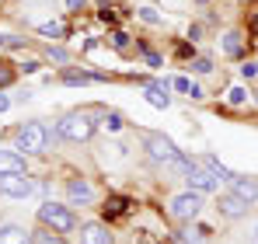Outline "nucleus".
<instances>
[{
    "mask_svg": "<svg viewBox=\"0 0 258 244\" xmlns=\"http://www.w3.org/2000/svg\"><path fill=\"white\" fill-rule=\"evenodd\" d=\"M192 74H199V77H206V74H213V59L210 56H192Z\"/></svg>",
    "mask_w": 258,
    "mask_h": 244,
    "instance_id": "24",
    "label": "nucleus"
},
{
    "mask_svg": "<svg viewBox=\"0 0 258 244\" xmlns=\"http://www.w3.org/2000/svg\"><path fill=\"white\" fill-rule=\"evenodd\" d=\"M241 77H244V81L258 77V59H244V67H241Z\"/></svg>",
    "mask_w": 258,
    "mask_h": 244,
    "instance_id": "28",
    "label": "nucleus"
},
{
    "mask_svg": "<svg viewBox=\"0 0 258 244\" xmlns=\"http://www.w3.org/2000/svg\"><path fill=\"white\" fill-rule=\"evenodd\" d=\"M0 49H4V42H0Z\"/></svg>",
    "mask_w": 258,
    "mask_h": 244,
    "instance_id": "37",
    "label": "nucleus"
},
{
    "mask_svg": "<svg viewBox=\"0 0 258 244\" xmlns=\"http://www.w3.org/2000/svg\"><path fill=\"white\" fill-rule=\"evenodd\" d=\"M81 244H115V237L105 223H84L81 227Z\"/></svg>",
    "mask_w": 258,
    "mask_h": 244,
    "instance_id": "14",
    "label": "nucleus"
},
{
    "mask_svg": "<svg viewBox=\"0 0 258 244\" xmlns=\"http://www.w3.org/2000/svg\"><path fill=\"white\" fill-rule=\"evenodd\" d=\"M143 59H147L150 67H161V63H164V59H161V56H157L154 49H147V45H143Z\"/></svg>",
    "mask_w": 258,
    "mask_h": 244,
    "instance_id": "31",
    "label": "nucleus"
},
{
    "mask_svg": "<svg viewBox=\"0 0 258 244\" xmlns=\"http://www.w3.org/2000/svg\"><path fill=\"white\" fill-rule=\"evenodd\" d=\"M59 81H63V84H74V87H84V84L94 81V74H87V70H81V74H77V70H63V74H59Z\"/></svg>",
    "mask_w": 258,
    "mask_h": 244,
    "instance_id": "18",
    "label": "nucleus"
},
{
    "mask_svg": "<svg viewBox=\"0 0 258 244\" xmlns=\"http://www.w3.org/2000/svg\"><path fill=\"white\" fill-rule=\"evenodd\" d=\"M168 213H171V220H178V223H192V220H199V213H203V192L185 189V192L171 196Z\"/></svg>",
    "mask_w": 258,
    "mask_h": 244,
    "instance_id": "5",
    "label": "nucleus"
},
{
    "mask_svg": "<svg viewBox=\"0 0 258 244\" xmlns=\"http://www.w3.org/2000/svg\"><path fill=\"white\" fill-rule=\"evenodd\" d=\"M39 67H42L39 59H25V63H21V70H25V74H39Z\"/></svg>",
    "mask_w": 258,
    "mask_h": 244,
    "instance_id": "34",
    "label": "nucleus"
},
{
    "mask_svg": "<svg viewBox=\"0 0 258 244\" xmlns=\"http://www.w3.org/2000/svg\"><path fill=\"white\" fill-rule=\"evenodd\" d=\"M32 237H35V244H67V237H63L59 230H49V227L32 230Z\"/></svg>",
    "mask_w": 258,
    "mask_h": 244,
    "instance_id": "17",
    "label": "nucleus"
},
{
    "mask_svg": "<svg viewBox=\"0 0 258 244\" xmlns=\"http://www.w3.org/2000/svg\"><path fill=\"white\" fill-rule=\"evenodd\" d=\"M185 185H188L192 192H203V196H206V192H216V189H220V178H216L210 167H203V164L196 161L188 167V174H185Z\"/></svg>",
    "mask_w": 258,
    "mask_h": 244,
    "instance_id": "8",
    "label": "nucleus"
},
{
    "mask_svg": "<svg viewBox=\"0 0 258 244\" xmlns=\"http://www.w3.org/2000/svg\"><path fill=\"white\" fill-rule=\"evenodd\" d=\"M136 18H140V21H147V25H154V28H161V25H164V18L157 14V7H136Z\"/></svg>",
    "mask_w": 258,
    "mask_h": 244,
    "instance_id": "21",
    "label": "nucleus"
},
{
    "mask_svg": "<svg viewBox=\"0 0 258 244\" xmlns=\"http://www.w3.org/2000/svg\"><path fill=\"white\" fill-rule=\"evenodd\" d=\"M98 126H105L108 133H119V129L126 126V119H122L119 112H101V122H98Z\"/></svg>",
    "mask_w": 258,
    "mask_h": 244,
    "instance_id": "22",
    "label": "nucleus"
},
{
    "mask_svg": "<svg viewBox=\"0 0 258 244\" xmlns=\"http://www.w3.org/2000/svg\"><path fill=\"white\" fill-rule=\"evenodd\" d=\"M220 45H223V52H227V56H234V59H241V56H244V35H241V32H227V35L220 39Z\"/></svg>",
    "mask_w": 258,
    "mask_h": 244,
    "instance_id": "16",
    "label": "nucleus"
},
{
    "mask_svg": "<svg viewBox=\"0 0 258 244\" xmlns=\"http://www.w3.org/2000/svg\"><path fill=\"white\" fill-rule=\"evenodd\" d=\"M171 87L178 91V94H188V91H192V81H188V77H174Z\"/></svg>",
    "mask_w": 258,
    "mask_h": 244,
    "instance_id": "29",
    "label": "nucleus"
},
{
    "mask_svg": "<svg viewBox=\"0 0 258 244\" xmlns=\"http://www.w3.org/2000/svg\"><path fill=\"white\" fill-rule=\"evenodd\" d=\"M178 244H203V237H196V234L181 230V234H178Z\"/></svg>",
    "mask_w": 258,
    "mask_h": 244,
    "instance_id": "33",
    "label": "nucleus"
},
{
    "mask_svg": "<svg viewBox=\"0 0 258 244\" xmlns=\"http://www.w3.org/2000/svg\"><path fill=\"white\" fill-rule=\"evenodd\" d=\"M251 244H258V220H255V227H251Z\"/></svg>",
    "mask_w": 258,
    "mask_h": 244,
    "instance_id": "36",
    "label": "nucleus"
},
{
    "mask_svg": "<svg viewBox=\"0 0 258 244\" xmlns=\"http://www.w3.org/2000/svg\"><path fill=\"white\" fill-rule=\"evenodd\" d=\"M94 129H98V122H94V115L84 112V108L67 112L63 119L56 122V133H59V140H67V143H87V140L94 136Z\"/></svg>",
    "mask_w": 258,
    "mask_h": 244,
    "instance_id": "2",
    "label": "nucleus"
},
{
    "mask_svg": "<svg viewBox=\"0 0 258 244\" xmlns=\"http://www.w3.org/2000/svg\"><path fill=\"white\" fill-rule=\"evenodd\" d=\"M63 192H67V203L70 206H94V199H98L94 185L87 181L84 174H70L63 181Z\"/></svg>",
    "mask_w": 258,
    "mask_h": 244,
    "instance_id": "6",
    "label": "nucleus"
},
{
    "mask_svg": "<svg viewBox=\"0 0 258 244\" xmlns=\"http://www.w3.org/2000/svg\"><path fill=\"white\" fill-rule=\"evenodd\" d=\"M227 105H234V108L248 105V87H230L227 91Z\"/></svg>",
    "mask_w": 258,
    "mask_h": 244,
    "instance_id": "25",
    "label": "nucleus"
},
{
    "mask_svg": "<svg viewBox=\"0 0 258 244\" xmlns=\"http://www.w3.org/2000/svg\"><path fill=\"white\" fill-rule=\"evenodd\" d=\"M0 244H35L32 230L25 223H14V220H4L0 223Z\"/></svg>",
    "mask_w": 258,
    "mask_h": 244,
    "instance_id": "11",
    "label": "nucleus"
},
{
    "mask_svg": "<svg viewBox=\"0 0 258 244\" xmlns=\"http://www.w3.org/2000/svg\"><path fill=\"white\" fill-rule=\"evenodd\" d=\"M0 174H28L25 154H18L14 147L11 150H0Z\"/></svg>",
    "mask_w": 258,
    "mask_h": 244,
    "instance_id": "13",
    "label": "nucleus"
},
{
    "mask_svg": "<svg viewBox=\"0 0 258 244\" xmlns=\"http://www.w3.org/2000/svg\"><path fill=\"white\" fill-rule=\"evenodd\" d=\"M67 11L70 14H81V11H87V0H67Z\"/></svg>",
    "mask_w": 258,
    "mask_h": 244,
    "instance_id": "32",
    "label": "nucleus"
},
{
    "mask_svg": "<svg viewBox=\"0 0 258 244\" xmlns=\"http://www.w3.org/2000/svg\"><path fill=\"white\" fill-rule=\"evenodd\" d=\"M230 192L241 196L248 206H255L258 203V178H251V174H237V178L230 181Z\"/></svg>",
    "mask_w": 258,
    "mask_h": 244,
    "instance_id": "12",
    "label": "nucleus"
},
{
    "mask_svg": "<svg viewBox=\"0 0 258 244\" xmlns=\"http://www.w3.org/2000/svg\"><path fill=\"white\" fill-rule=\"evenodd\" d=\"M14 77H18V70H11V63H0V87H7Z\"/></svg>",
    "mask_w": 258,
    "mask_h": 244,
    "instance_id": "27",
    "label": "nucleus"
},
{
    "mask_svg": "<svg viewBox=\"0 0 258 244\" xmlns=\"http://www.w3.org/2000/svg\"><path fill=\"white\" fill-rule=\"evenodd\" d=\"M0 42H4L7 49H21V45H25V39H21V35H0Z\"/></svg>",
    "mask_w": 258,
    "mask_h": 244,
    "instance_id": "30",
    "label": "nucleus"
},
{
    "mask_svg": "<svg viewBox=\"0 0 258 244\" xmlns=\"http://www.w3.org/2000/svg\"><path fill=\"white\" fill-rule=\"evenodd\" d=\"M216 209H220V216H227V220H244L251 206L244 203L241 196H234V192H220V199H216Z\"/></svg>",
    "mask_w": 258,
    "mask_h": 244,
    "instance_id": "9",
    "label": "nucleus"
},
{
    "mask_svg": "<svg viewBox=\"0 0 258 244\" xmlns=\"http://www.w3.org/2000/svg\"><path fill=\"white\" fill-rule=\"evenodd\" d=\"M126 209H129V199H122V196H112V199L105 203V216H108V220H115V216H122Z\"/></svg>",
    "mask_w": 258,
    "mask_h": 244,
    "instance_id": "19",
    "label": "nucleus"
},
{
    "mask_svg": "<svg viewBox=\"0 0 258 244\" xmlns=\"http://www.w3.org/2000/svg\"><path fill=\"white\" fill-rule=\"evenodd\" d=\"M196 161L203 164V167H210V171H213L220 181H234V178H237V171H230V167H227L223 161H216L213 154H203V157H196Z\"/></svg>",
    "mask_w": 258,
    "mask_h": 244,
    "instance_id": "15",
    "label": "nucleus"
},
{
    "mask_svg": "<svg viewBox=\"0 0 258 244\" xmlns=\"http://www.w3.org/2000/svg\"><path fill=\"white\" fill-rule=\"evenodd\" d=\"M39 223L49 227V230H59V234H70V230L81 227L74 206L70 203H56V199H45V203L39 206Z\"/></svg>",
    "mask_w": 258,
    "mask_h": 244,
    "instance_id": "3",
    "label": "nucleus"
},
{
    "mask_svg": "<svg viewBox=\"0 0 258 244\" xmlns=\"http://www.w3.org/2000/svg\"><path fill=\"white\" fill-rule=\"evenodd\" d=\"M35 192V181L28 174H0V196L4 199H28Z\"/></svg>",
    "mask_w": 258,
    "mask_h": 244,
    "instance_id": "7",
    "label": "nucleus"
},
{
    "mask_svg": "<svg viewBox=\"0 0 258 244\" xmlns=\"http://www.w3.org/2000/svg\"><path fill=\"white\" fill-rule=\"evenodd\" d=\"M168 91H171V81H168V77H157V81H150L143 87V98H147L154 108H168V105H171V94H168Z\"/></svg>",
    "mask_w": 258,
    "mask_h": 244,
    "instance_id": "10",
    "label": "nucleus"
},
{
    "mask_svg": "<svg viewBox=\"0 0 258 244\" xmlns=\"http://www.w3.org/2000/svg\"><path fill=\"white\" fill-rule=\"evenodd\" d=\"M143 150H147L150 161L164 164V167H171V164L181 157V150L174 147V140H168L164 133H143Z\"/></svg>",
    "mask_w": 258,
    "mask_h": 244,
    "instance_id": "4",
    "label": "nucleus"
},
{
    "mask_svg": "<svg viewBox=\"0 0 258 244\" xmlns=\"http://www.w3.org/2000/svg\"><path fill=\"white\" fill-rule=\"evenodd\" d=\"M39 35H45V39H67V28L59 21H42L39 25Z\"/></svg>",
    "mask_w": 258,
    "mask_h": 244,
    "instance_id": "20",
    "label": "nucleus"
},
{
    "mask_svg": "<svg viewBox=\"0 0 258 244\" xmlns=\"http://www.w3.org/2000/svg\"><path fill=\"white\" fill-rule=\"evenodd\" d=\"M112 49L122 52V56H129V35L126 32H112Z\"/></svg>",
    "mask_w": 258,
    "mask_h": 244,
    "instance_id": "26",
    "label": "nucleus"
},
{
    "mask_svg": "<svg viewBox=\"0 0 258 244\" xmlns=\"http://www.w3.org/2000/svg\"><path fill=\"white\" fill-rule=\"evenodd\" d=\"M7 108H11V98H7V94H0V112H7Z\"/></svg>",
    "mask_w": 258,
    "mask_h": 244,
    "instance_id": "35",
    "label": "nucleus"
},
{
    "mask_svg": "<svg viewBox=\"0 0 258 244\" xmlns=\"http://www.w3.org/2000/svg\"><path fill=\"white\" fill-rule=\"evenodd\" d=\"M11 140H14V150L28 157V154H45L49 150V140H59V133H52L45 122L32 119V122H21L11 133Z\"/></svg>",
    "mask_w": 258,
    "mask_h": 244,
    "instance_id": "1",
    "label": "nucleus"
},
{
    "mask_svg": "<svg viewBox=\"0 0 258 244\" xmlns=\"http://www.w3.org/2000/svg\"><path fill=\"white\" fill-rule=\"evenodd\" d=\"M45 56H49V63H56V67H63V70H67V63H70V52H67L63 45H49Z\"/></svg>",
    "mask_w": 258,
    "mask_h": 244,
    "instance_id": "23",
    "label": "nucleus"
}]
</instances>
